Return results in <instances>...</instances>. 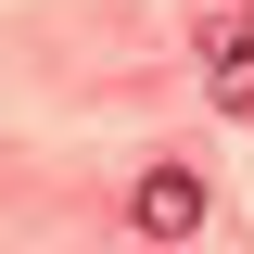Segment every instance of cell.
<instances>
[{
	"mask_svg": "<svg viewBox=\"0 0 254 254\" xmlns=\"http://www.w3.org/2000/svg\"><path fill=\"white\" fill-rule=\"evenodd\" d=\"M203 76H216V102L254 127V0H216V13H203Z\"/></svg>",
	"mask_w": 254,
	"mask_h": 254,
	"instance_id": "7a4b0ae2",
	"label": "cell"
},
{
	"mask_svg": "<svg viewBox=\"0 0 254 254\" xmlns=\"http://www.w3.org/2000/svg\"><path fill=\"white\" fill-rule=\"evenodd\" d=\"M203 216H216V190L190 178V165H153V178L127 190V229H140V242H190Z\"/></svg>",
	"mask_w": 254,
	"mask_h": 254,
	"instance_id": "6da1fadb",
	"label": "cell"
}]
</instances>
